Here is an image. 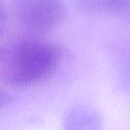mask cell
Instances as JSON below:
<instances>
[{
	"label": "cell",
	"mask_w": 130,
	"mask_h": 130,
	"mask_svg": "<svg viewBox=\"0 0 130 130\" xmlns=\"http://www.w3.org/2000/svg\"><path fill=\"white\" fill-rule=\"evenodd\" d=\"M3 53H4V48L3 47H0V60H1L2 56H3Z\"/></svg>",
	"instance_id": "obj_7"
},
{
	"label": "cell",
	"mask_w": 130,
	"mask_h": 130,
	"mask_svg": "<svg viewBox=\"0 0 130 130\" xmlns=\"http://www.w3.org/2000/svg\"><path fill=\"white\" fill-rule=\"evenodd\" d=\"M11 102V95L4 89H0V110L7 107Z\"/></svg>",
	"instance_id": "obj_6"
},
{
	"label": "cell",
	"mask_w": 130,
	"mask_h": 130,
	"mask_svg": "<svg viewBox=\"0 0 130 130\" xmlns=\"http://www.w3.org/2000/svg\"><path fill=\"white\" fill-rule=\"evenodd\" d=\"M8 22V10L5 0H0V37L4 34Z\"/></svg>",
	"instance_id": "obj_5"
},
{
	"label": "cell",
	"mask_w": 130,
	"mask_h": 130,
	"mask_svg": "<svg viewBox=\"0 0 130 130\" xmlns=\"http://www.w3.org/2000/svg\"><path fill=\"white\" fill-rule=\"evenodd\" d=\"M62 130H102L99 115L83 106L69 110L64 118Z\"/></svg>",
	"instance_id": "obj_3"
},
{
	"label": "cell",
	"mask_w": 130,
	"mask_h": 130,
	"mask_svg": "<svg viewBox=\"0 0 130 130\" xmlns=\"http://www.w3.org/2000/svg\"><path fill=\"white\" fill-rule=\"evenodd\" d=\"M64 56L61 45L29 38L4 48L0 60V76L13 87H26L50 77Z\"/></svg>",
	"instance_id": "obj_1"
},
{
	"label": "cell",
	"mask_w": 130,
	"mask_h": 130,
	"mask_svg": "<svg viewBox=\"0 0 130 130\" xmlns=\"http://www.w3.org/2000/svg\"><path fill=\"white\" fill-rule=\"evenodd\" d=\"M12 12L18 24L35 36L55 30L66 16L62 0H13Z\"/></svg>",
	"instance_id": "obj_2"
},
{
	"label": "cell",
	"mask_w": 130,
	"mask_h": 130,
	"mask_svg": "<svg viewBox=\"0 0 130 130\" xmlns=\"http://www.w3.org/2000/svg\"><path fill=\"white\" fill-rule=\"evenodd\" d=\"M77 6L90 13H111L130 19V0H76Z\"/></svg>",
	"instance_id": "obj_4"
}]
</instances>
